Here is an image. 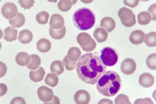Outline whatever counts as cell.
<instances>
[{
    "label": "cell",
    "mask_w": 156,
    "mask_h": 104,
    "mask_svg": "<svg viewBox=\"0 0 156 104\" xmlns=\"http://www.w3.org/2000/svg\"><path fill=\"white\" fill-rule=\"evenodd\" d=\"M106 67L95 54L87 53L79 59L76 72L79 78L87 84L94 85L105 73Z\"/></svg>",
    "instance_id": "obj_1"
},
{
    "label": "cell",
    "mask_w": 156,
    "mask_h": 104,
    "mask_svg": "<svg viewBox=\"0 0 156 104\" xmlns=\"http://www.w3.org/2000/svg\"><path fill=\"white\" fill-rule=\"evenodd\" d=\"M122 87L120 76L116 72L109 71L102 75L98 80L96 88L98 92L105 97H114Z\"/></svg>",
    "instance_id": "obj_2"
},
{
    "label": "cell",
    "mask_w": 156,
    "mask_h": 104,
    "mask_svg": "<svg viewBox=\"0 0 156 104\" xmlns=\"http://www.w3.org/2000/svg\"><path fill=\"white\" fill-rule=\"evenodd\" d=\"M73 21L75 27L81 30L90 29L95 25L96 15L87 8H82L76 10L73 15Z\"/></svg>",
    "instance_id": "obj_3"
},
{
    "label": "cell",
    "mask_w": 156,
    "mask_h": 104,
    "mask_svg": "<svg viewBox=\"0 0 156 104\" xmlns=\"http://www.w3.org/2000/svg\"><path fill=\"white\" fill-rule=\"evenodd\" d=\"M101 52L100 58L105 66L112 67L117 63L119 54L115 49L109 47H105L102 49Z\"/></svg>",
    "instance_id": "obj_4"
},
{
    "label": "cell",
    "mask_w": 156,
    "mask_h": 104,
    "mask_svg": "<svg viewBox=\"0 0 156 104\" xmlns=\"http://www.w3.org/2000/svg\"><path fill=\"white\" fill-rule=\"evenodd\" d=\"M77 41L83 51L90 52L94 51L96 43L90 34L85 32L80 33L77 37Z\"/></svg>",
    "instance_id": "obj_5"
},
{
    "label": "cell",
    "mask_w": 156,
    "mask_h": 104,
    "mask_svg": "<svg viewBox=\"0 0 156 104\" xmlns=\"http://www.w3.org/2000/svg\"><path fill=\"white\" fill-rule=\"evenodd\" d=\"M2 14L6 19H11L18 14V8L16 5L11 2H7L2 7Z\"/></svg>",
    "instance_id": "obj_6"
},
{
    "label": "cell",
    "mask_w": 156,
    "mask_h": 104,
    "mask_svg": "<svg viewBox=\"0 0 156 104\" xmlns=\"http://www.w3.org/2000/svg\"><path fill=\"white\" fill-rule=\"evenodd\" d=\"M37 94L41 101L46 104L52 100L54 97L53 90L46 86H42L37 89Z\"/></svg>",
    "instance_id": "obj_7"
},
{
    "label": "cell",
    "mask_w": 156,
    "mask_h": 104,
    "mask_svg": "<svg viewBox=\"0 0 156 104\" xmlns=\"http://www.w3.org/2000/svg\"><path fill=\"white\" fill-rule=\"evenodd\" d=\"M136 63L132 59H126L120 65L121 72L126 75L133 74L136 70Z\"/></svg>",
    "instance_id": "obj_8"
},
{
    "label": "cell",
    "mask_w": 156,
    "mask_h": 104,
    "mask_svg": "<svg viewBox=\"0 0 156 104\" xmlns=\"http://www.w3.org/2000/svg\"><path fill=\"white\" fill-rule=\"evenodd\" d=\"M75 102L77 104H88L90 100V96L87 91L80 90L75 93L74 97Z\"/></svg>",
    "instance_id": "obj_9"
},
{
    "label": "cell",
    "mask_w": 156,
    "mask_h": 104,
    "mask_svg": "<svg viewBox=\"0 0 156 104\" xmlns=\"http://www.w3.org/2000/svg\"><path fill=\"white\" fill-rule=\"evenodd\" d=\"M64 19L60 14L55 13L51 16L49 23L51 28L53 30H60L64 27Z\"/></svg>",
    "instance_id": "obj_10"
},
{
    "label": "cell",
    "mask_w": 156,
    "mask_h": 104,
    "mask_svg": "<svg viewBox=\"0 0 156 104\" xmlns=\"http://www.w3.org/2000/svg\"><path fill=\"white\" fill-rule=\"evenodd\" d=\"M139 83L143 87L148 88L154 85V78L151 74L144 73L140 77Z\"/></svg>",
    "instance_id": "obj_11"
},
{
    "label": "cell",
    "mask_w": 156,
    "mask_h": 104,
    "mask_svg": "<svg viewBox=\"0 0 156 104\" xmlns=\"http://www.w3.org/2000/svg\"><path fill=\"white\" fill-rule=\"evenodd\" d=\"M145 34L143 31L135 30L133 31L129 36L131 43L135 45L141 44L144 41Z\"/></svg>",
    "instance_id": "obj_12"
},
{
    "label": "cell",
    "mask_w": 156,
    "mask_h": 104,
    "mask_svg": "<svg viewBox=\"0 0 156 104\" xmlns=\"http://www.w3.org/2000/svg\"><path fill=\"white\" fill-rule=\"evenodd\" d=\"M93 36L98 43H104L106 41L108 38V33L106 30L99 27L94 30Z\"/></svg>",
    "instance_id": "obj_13"
},
{
    "label": "cell",
    "mask_w": 156,
    "mask_h": 104,
    "mask_svg": "<svg viewBox=\"0 0 156 104\" xmlns=\"http://www.w3.org/2000/svg\"><path fill=\"white\" fill-rule=\"evenodd\" d=\"M118 15L121 22H125L132 19L134 14L131 9L124 7L120 9L118 11Z\"/></svg>",
    "instance_id": "obj_14"
},
{
    "label": "cell",
    "mask_w": 156,
    "mask_h": 104,
    "mask_svg": "<svg viewBox=\"0 0 156 104\" xmlns=\"http://www.w3.org/2000/svg\"><path fill=\"white\" fill-rule=\"evenodd\" d=\"M33 34L28 30H23L19 32L18 40L23 44H28L31 42L33 39Z\"/></svg>",
    "instance_id": "obj_15"
},
{
    "label": "cell",
    "mask_w": 156,
    "mask_h": 104,
    "mask_svg": "<svg viewBox=\"0 0 156 104\" xmlns=\"http://www.w3.org/2000/svg\"><path fill=\"white\" fill-rule=\"evenodd\" d=\"M100 26L106 29L108 32L110 33L115 28V21L114 19L110 17H105L101 20Z\"/></svg>",
    "instance_id": "obj_16"
},
{
    "label": "cell",
    "mask_w": 156,
    "mask_h": 104,
    "mask_svg": "<svg viewBox=\"0 0 156 104\" xmlns=\"http://www.w3.org/2000/svg\"><path fill=\"white\" fill-rule=\"evenodd\" d=\"M45 75V70L42 67H40L36 71H31L29 76L30 80L32 81L38 82L43 80Z\"/></svg>",
    "instance_id": "obj_17"
},
{
    "label": "cell",
    "mask_w": 156,
    "mask_h": 104,
    "mask_svg": "<svg viewBox=\"0 0 156 104\" xmlns=\"http://www.w3.org/2000/svg\"><path fill=\"white\" fill-rule=\"evenodd\" d=\"M4 38L7 42H12L17 39L18 30L14 28L9 27L4 30Z\"/></svg>",
    "instance_id": "obj_18"
},
{
    "label": "cell",
    "mask_w": 156,
    "mask_h": 104,
    "mask_svg": "<svg viewBox=\"0 0 156 104\" xmlns=\"http://www.w3.org/2000/svg\"><path fill=\"white\" fill-rule=\"evenodd\" d=\"M36 47L37 50L41 52L46 53L51 50V44L49 40L43 38L37 41Z\"/></svg>",
    "instance_id": "obj_19"
},
{
    "label": "cell",
    "mask_w": 156,
    "mask_h": 104,
    "mask_svg": "<svg viewBox=\"0 0 156 104\" xmlns=\"http://www.w3.org/2000/svg\"><path fill=\"white\" fill-rule=\"evenodd\" d=\"M30 56L25 52L18 53L15 58L17 64L21 66L27 65L30 63Z\"/></svg>",
    "instance_id": "obj_20"
},
{
    "label": "cell",
    "mask_w": 156,
    "mask_h": 104,
    "mask_svg": "<svg viewBox=\"0 0 156 104\" xmlns=\"http://www.w3.org/2000/svg\"><path fill=\"white\" fill-rule=\"evenodd\" d=\"M9 23L12 27L20 28L23 26L25 23V18L21 13H18V15L13 19H9Z\"/></svg>",
    "instance_id": "obj_21"
},
{
    "label": "cell",
    "mask_w": 156,
    "mask_h": 104,
    "mask_svg": "<svg viewBox=\"0 0 156 104\" xmlns=\"http://www.w3.org/2000/svg\"><path fill=\"white\" fill-rule=\"evenodd\" d=\"M51 72L59 76L64 71L63 63L60 60H56L52 63L50 68Z\"/></svg>",
    "instance_id": "obj_22"
},
{
    "label": "cell",
    "mask_w": 156,
    "mask_h": 104,
    "mask_svg": "<svg viewBox=\"0 0 156 104\" xmlns=\"http://www.w3.org/2000/svg\"><path fill=\"white\" fill-rule=\"evenodd\" d=\"M81 52L78 48L72 47L68 50L67 56L72 62H76L81 55Z\"/></svg>",
    "instance_id": "obj_23"
},
{
    "label": "cell",
    "mask_w": 156,
    "mask_h": 104,
    "mask_svg": "<svg viewBox=\"0 0 156 104\" xmlns=\"http://www.w3.org/2000/svg\"><path fill=\"white\" fill-rule=\"evenodd\" d=\"M66 33V29L65 26L60 30H55L51 28L49 29V34L51 37L54 39H57V40L62 39L65 36Z\"/></svg>",
    "instance_id": "obj_24"
},
{
    "label": "cell",
    "mask_w": 156,
    "mask_h": 104,
    "mask_svg": "<svg viewBox=\"0 0 156 104\" xmlns=\"http://www.w3.org/2000/svg\"><path fill=\"white\" fill-rule=\"evenodd\" d=\"M137 19L139 24L146 25H148L151 22L152 18L149 12L143 11L137 15Z\"/></svg>",
    "instance_id": "obj_25"
},
{
    "label": "cell",
    "mask_w": 156,
    "mask_h": 104,
    "mask_svg": "<svg viewBox=\"0 0 156 104\" xmlns=\"http://www.w3.org/2000/svg\"><path fill=\"white\" fill-rule=\"evenodd\" d=\"M45 82L49 86L54 87L58 84V77L57 74L54 73L48 74L45 78Z\"/></svg>",
    "instance_id": "obj_26"
},
{
    "label": "cell",
    "mask_w": 156,
    "mask_h": 104,
    "mask_svg": "<svg viewBox=\"0 0 156 104\" xmlns=\"http://www.w3.org/2000/svg\"><path fill=\"white\" fill-rule=\"evenodd\" d=\"M30 62L27 65L28 69L34 70L37 69L41 64V59L39 56L35 54L31 55Z\"/></svg>",
    "instance_id": "obj_27"
},
{
    "label": "cell",
    "mask_w": 156,
    "mask_h": 104,
    "mask_svg": "<svg viewBox=\"0 0 156 104\" xmlns=\"http://www.w3.org/2000/svg\"><path fill=\"white\" fill-rule=\"evenodd\" d=\"M74 1L61 0L58 4V9L62 12H67L70 10L71 8L76 2H73Z\"/></svg>",
    "instance_id": "obj_28"
},
{
    "label": "cell",
    "mask_w": 156,
    "mask_h": 104,
    "mask_svg": "<svg viewBox=\"0 0 156 104\" xmlns=\"http://www.w3.org/2000/svg\"><path fill=\"white\" fill-rule=\"evenodd\" d=\"M144 43L149 47H155L156 45V33L155 32H151L146 34Z\"/></svg>",
    "instance_id": "obj_29"
},
{
    "label": "cell",
    "mask_w": 156,
    "mask_h": 104,
    "mask_svg": "<svg viewBox=\"0 0 156 104\" xmlns=\"http://www.w3.org/2000/svg\"><path fill=\"white\" fill-rule=\"evenodd\" d=\"M49 14L48 12L42 11L37 14L36 19L38 23L44 25L48 23Z\"/></svg>",
    "instance_id": "obj_30"
},
{
    "label": "cell",
    "mask_w": 156,
    "mask_h": 104,
    "mask_svg": "<svg viewBox=\"0 0 156 104\" xmlns=\"http://www.w3.org/2000/svg\"><path fill=\"white\" fill-rule=\"evenodd\" d=\"M146 65L148 68L151 70H155L156 69V54H151L147 57L146 61Z\"/></svg>",
    "instance_id": "obj_31"
},
{
    "label": "cell",
    "mask_w": 156,
    "mask_h": 104,
    "mask_svg": "<svg viewBox=\"0 0 156 104\" xmlns=\"http://www.w3.org/2000/svg\"><path fill=\"white\" fill-rule=\"evenodd\" d=\"M115 104H131L129 98L124 94H119L114 100Z\"/></svg>",
    "instance_id": "obj_32"
},
{
    "label": "cell",
    "mask_w": 156,
    "mask_h": 104,
    "mask_svg": "<svg viewBox=\"0 0 156 104\" xmlns=\"http://www.w3.org/2000/svg\"><path fill=\"white\" fill-rule=\"evenodd\" d=\"M63 62L65 68L66 70H68V71H72V70H74L76 66V62L71 61L68 58L67 56H66L63 59Z\"/></svg>",
    "instance_id": "obj_33"
},
{
    "label": "cell",
    "mask_w": 156,
    "mask_h": 104,
    "mask_svg": "<svg viewBox=\"0 0 156 104\" xmlns=\"http://www.w3.org/2000/svg\"><path fill=\"white\" fill-rule=\"evenodd\" d=\"M35 2L33 0H28V1H23L20 0L18 1V3L20 5L22 8L24 9H30L31 7L33 6Z\"/></svg>",
    "instance_id": "obj_34"
},
{
    "label": "cell",
    "mask_w": 156,
    "mask_h": 104,
    "mask_svg": "<svg viewBox=\"0 0 156 104\" xmlns=\"http://www.w3.org/2000/svg\"><path fill=\"white\" fill-rule=\"evenodd\" d=\"M139 2L140 1L138 0H134V1L133 0H132V1L125 0V1H124V3L125 5H127V6L130 7L132 8H134L138 5Z\"/></svg>",
    "instance_id": "obj_35"
},
{
    "label": "cell",
    "mask_w": 156,
    "mask_h": 104,
    "mask_svg": "<svg viewBox=\"0 0 156 104\" xmlns=\"http://www.w3.org/2000/svg\"><path fill=\"white\" fill-rule=\"evenodd\" d=\"M121 23H122V24L127 27H133L136 23L135 15L134 14L133 16L132 19L130 20L129 21H127V22H121Z\"/></svg>",
    "instance_id": "obj_36"
},
{
    "label": "cell",
    "mask_w": 156,
    "mask_h": 104,
    "mask_svg": "<svg viewBox=\"0 0 156 104\" xmlns=\"http://www.w3.org/2000/svg\"><path fill=\"white\" fill-rule=\"evenodd\" d=\"M134 104H154L152 100L150 98H146L144 99H137L134 102Z\"/></svg>",
    "instance_id": "obj_37"
},
{
    "label": "cell",
    "mask_w": 156,
    "mask_h": 104,
    "mask_svg": "<svg viewBox=\"0 0 156 104\" xmlns=\"http://www.w3.org/2000/svg\"><path fill=\"white\" fill-rule=\"evenodd\" d=\"M26 102H25V100L23 98H22V97H16L13 98V99L10 102V104H26Z\"/></svg>",
    "instance_id": "obj_38"
},
{
    "label": "cell",
    "mask_w": 156,
    "mask_h": 104,
    "mask_svg": "<svg viewBox=\"0 0 156 104\" xmlns=\"http://www.w3.org/2000/svg\"><path fill=\"white\" fill-rule=\"evenodd\" d=\"M148 11L151 13L153 17V21L156 20V4L152 5L148 9Z\"/></svg>",
    "instance_id": "obj_39"
},
{
    "label": "cell",
    "mask_w": 156,
    "mask_h": 104,
    "mask_svg": "<svg viewBox=\"0 0 156 104\" xmlns=\"http://www.w3.org/2000/svg\"><path fill=\"white\" fill-rule=\"evenodd\" d=\"M0 87H1V94L0 95H1V97H2L7 92V87L6 85L4 84H1Z\"/></svg>",
    "instance_id": "obj_40"
},
{
    "label": "cell",
    "mask_w": 156,
    "mask_h": 104,
    "mask_svg": "<svg viewBox=\"0 0 156 104\" xmlns=\"http://www.w3.org/2000/svg\"><path fill=\"white\" fill-rule=\"evenodd\" d=\"M60 103V101H59V98H58V97H56V96H54L51 101H50L49 102H47L46 104H59Z\"/></svg>",
    "instance_id": "obj_41"
},
{
    "label": "cell",
    "mask_w": 156,
    "mask_h": 104,
    "mask_svg": "<svg viewBox=\"0 0 156 104\" xmlns=\"http://www.w3.org/2000/svg\"><path fill=\"white\" fill-rule=\"evenodd\" d=\"M113 104L112 103V102L111 100H109V99H102V100H101L100 102H99L98 103V104Z\"/></svg>",
    "instance_id": "obj_42"
}]
</instances>
